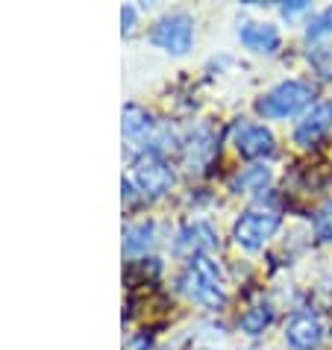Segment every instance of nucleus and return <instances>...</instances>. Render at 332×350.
Masks as SVG:
<instances>
[{"mask_svg":"<svg viewBox=\"0 0 332 350\" xmlns=\"http://www.w3.org/2000/svg\"><path fill=\"white\" fill-rule=\"evenodd\" d=\"M126 180L133 183L135 191H139L141 198L156 200V198H162V194L171 191V186H174V180H177V177H174L171 162L165 159L162 153L144 150V153H139V157L133 159Z\"/></svg>","mask_w":332,"mask_h":350,"instance_id":"obj_3","label":"nucleus"},{"mask_svg":"<svg viewBox=\"0 0 332 350\" xmlns=\"http://www.w3.org/2000/svg\"><path fill=\"white\" fill-rule=\"evenodd\" d=\"M282 218L277 215L273 209H250V212H241L232 224V241H236L238 247L250 250V254H256L268 245V241L277 236Z\"/></svg>","mask_w":332,"mask_h":350,"instance_id":"obj_5","label":"nucleus"},{"mask_svg":"<svg viewBox=\"0 0 332 350\" xmlns=\"http://www.w3.org/2000/svg\"><path fill=\"white\" fill-rule=\"evenodd\" d=\"M218 247V232L209 221H189L185 227L177 232V239H174V254L180 256H209L212 250Z\"/></svg>","mask_w":332,"mask_h":350,"instance_id":"obj_9","label":"nucleus"},{"mask_svg":"<svg viewBox=\"0 0 332 350\" xmlns=\"http://www.w3.org/2000/svg\"><path fill=\"white\" fill-rule=\"evenodd\" d=\"M250 350H253V347H250Z\"/></svg>","mask_w":332,"mask_h":350,"instance_id":"obj_21","label":"nucleus"},{"mask_svg":"<svg viewBox=\"0 0 332 350\" xmlns=\"http://www.w3.org/2000/svg\"><path fill=\"white\" fill-rule=\"evenodd\" d=\"M156 130H159V124H156V118L144 109V106H139V103H126L124 106L121 133H124V139L130 142L133 148H141L139 153H144V150L162 153V135Z\"/></svg>","mask_w":332,"mask_h":350,"instance_id":"obj_6","label":"nucleus"},{"mask_svg":"<svg viewBox=\"0 0 332 350\" xmlns=\"http://www.w3.org/2000/svg\"><path fill=\"white\" fill-rule=\"evenodd\" d=\"M215 153H218V135H215L206 124L197 127L182 142V159L189 165V171H203Z\"/></svg>","mask_w":332,"mask_h":350,"instance_id":"obj_12","label":"nucleus"},{"mask_svg":"<svg viewBox=\"0 0 332 350\" xmlns=\"http://www.w3.org/2000/svg\"><path fill=\"white\" fill-rule=\"evenodd\" d=\"M148 42L171 56L189 53L194 44V18L189 12H182V9L165 12L162 18H156L153 27L148 30Z\"/></svg>","mask_w":332,"mask_h":350,"instance_id":"obj_4","label":"nucleus"},{"mask_svg":"<svg viewBox=\"0 0 332 350\" xmlns=\"http://www.w3.org/2000/svg\"><path fill=\"white\" fill-rule=\"evenodd\" d=\"M273 180V171L268 165H247V168H241L236 177L230 180V189L238 191V194H256V191H265Z\"/></svg>","mask_w":332,"mask_h":350,"instance_id":"obj_14","label":"nucleus"},{"mask_svg":"<svg viewBox=\"0 0 332 350\" xmlns=\"http://www.w3.org/2000/svg\"><path fill=\"white\" fill-rule=\"evenodd\" d=\"M315 239L318 241H332V200H327L324 206L315 212Z\"/></svg>","mask_w":332,"mask_h":350,"instance_id":"obj_17","label":"nucleus"},{"mask_svg":"<svg viewBox=\"0 0 332 350\" xmlns=\"http://www.w3.org/2000/svg\"><path fill=\"white\" fill-rule=\"evenodd\" d=\"M238 42L247 47L250 53L273 56L282 47V36L268 21H238Z\"/></svg>","mask_w":332,"mask_h":350,"instance_id":"obj_11","label":"nucleus"},{"mask_svg":"<svg viewBox=\"0 0 332 350\" xmlns=\"http://www.w3.org/2000/svg\"><path fill=\"white\" fill-rule=\"evenodd\" d=\"M286 345L291 350H315L324 342V324L312 312H294L286 324Z\"/></svg>","mask_w":332,"mask_h":350,"instance_id":"obj_10","label":"nucleus"},{"mask_svg":"<svg viewBox=\"0 0 332 350\" xmlns=\"http://www.w3.org/2000/svg\"><path fill=\"white\" fill-rule=\"evenodd\" d=\"M177 286L191 304L203 309H221L227 304V283H223V271L212 256H191L185 262Z\"/></svg>","mask_w":332,"mask_h":350,"instance_id":"obj_1","label":"nucleus"},{"mask_svg":"<svg viewBox=\"0 0 332 350\" xmlns=\"http://www.w3.org/2000/svg\"><path fill=\"white\" fill-rule=\"evenodd\" d=\"M279 12H282V18H297V15H303V12H309V3L306 0H294V3H282L279 6Z\"/></svg>","mask_w":332,"mask_h":350,"instance_id":"obj_19","label":"nucleus"},{"mask_svg":"<svg viewBox=\"0 0 332 350\" xmlns=\"http://www.w3.org/2000/svg\"><path fill=\"white\" fill-rule=\"evenodd\" d=\"M135 24H139V6L124 3V9H121V33L130 36L135 30Z\"/></svg>","mask_w":332,"mask_h":350,"instance_id":"obj_18","label":"nucleus"},{"mask_svg":"<svg viewBox=\"0 0 332 350\" xmlns=\"http://www.w3.org/2000/svg\"><path fill=\"white\" fill-rule=\"evenodd\" d=\"M271 324H273V306L268 304V300H259V304L247 306L244 309V315L238 318V329L244 336H250V338L262 336Z\"/></svg>","mask_w":332,"mask_h":350,"instance_id":"obj_15","label":"nucleus"},{"mask_svg":"<svg viewBox=\"0 0 332 350\" xmlns=\"http://www.w3.org/2000/svg\"><path fill=\"white\" fill-rule=\"evenodd\" d=\"M156 239H159V227L156 221L150 218H139V221H130L124 227V254L126 256H144L148 250H153Z\"/></svg>","mask_w":332,"mask_h":350,"instance_id":"obj_13","label":"nucleus"},{"mask_svg":"<svg viewBox=\"0 0 332 350\" xmlns=\"http://www.w3.org/2000/svg\"><path fill=\"white\" fill-rule=\"evenodd\" d=\"M124 350H153V336H148V333H135L130 342H126Z\"/></svg>","mask_w":332,"mask_h":350,"instance_id":"obj_20","label":"nucleus"},{"mask_svg":"<svg viewBox=\"0 0 332 350\" xmlns=\"http://www.w3.org/2000/svg\"><path fill=\"white\" fill-rule=\"evenodd\" d=\"M329 130H332V100H318L297 118L294 130H291V142H294L297 148H312V144H318Z\"/></svg>","mask_w":332,"mask_h":350,"instance_id":"obj_7","label":"nucleus"},{"mask_svg":"<svg viewBox=\"0 0 332 350\" xmlns=\"http://www.w3.org/2000/svg\"><path fill=\"white\" fill-rule=\"evenodd\" d=\"M329 33H332V6H327L324 12H318L312 18L309 27H306V38L309 42H318V38H324Z\"/></svg>","mask_w":332,"mask_h":350,"instance_id":"obj_16","label":"nucleus"},{"mask_svg":"<svg viewBox=\"0 0 332 350\" xmlns=\"http://www.w3.org/2000/svg\"><path fill=\"white\" fill-rule=\"evenodd\" d=\"M315 97V85L306 80H286L279 85H273L271 92H265L256 100V112L265 121H286L291 115L303 112Z\"/></svg>","mask_w":332,"mask_h":350,"instance_id":"obj_2","label":"nucleus"},{"mask_svg":"<svg viewBox=\"0 0 332 350\" xmlns=\"http://www.w3.org/2000/svg\"><path fill=\"white\" fill-rule=\"evenodd\" d=\"M232 144L241 153L244 159H265L277 150V139L265 124L256 121H238L236 130H232Z\"/></svg>","mask_w":332,"mask_h":350,"instance_id":"obj_8","label":"nucleus"}]
</instances>
